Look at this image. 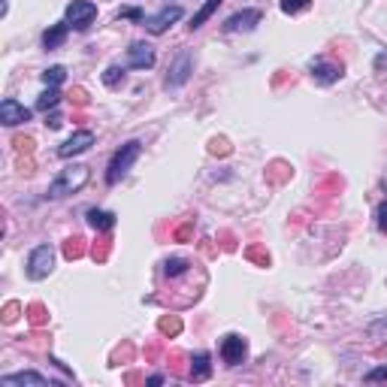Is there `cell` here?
I'll return each mask as SVG.
<instances>
[{
    "label": "cell",
    "instance_id": "obj_1",
    "mask_svg": "<svg viewBox=\"0 0 387 387\" xmlns=\"http://www.w3.org/2000/svg\"><path fill=\"white\" fill-rule=\"evenodd\" d=\"M142 155V146L137 139H130V142H125L115 155H112V160H109V167H106V185H118L121 179L130 172V167L137 164V158Z\"/></svg>",
    "mask_w": 387,
    "mask_h": 387
},
{
    "label": "cell",
    "instance_id": "obj_5",
    "mask_svg": "<svg viewBox=\"0 0 387 387\" xmlns=\"http://www.w3.org/2000/svg\"><path fill=\"white\" fill-rule=\"evenodd\" d=\"M309 73H312V79L318 85H333V82H339V79L345 76V67L339 64V61H333V58H315Z\"/></svg>",
    "mask_w": 387,
    "mask_h": 387
},
{
    "label": "cell",
    "instance_id": "obj_24",
    "mask_svg": "<svg viewBox=\"0 0 387 387\" xmlns=\"http://www.w3.org/2000/svg\"><path fill=\"white\" fill-rule=\"evenodd\" d=\"M64 79H67V70L64 67H49V70H43V82L49 85V88H58L61 82H64Z\"/></svg>",
    "mask_w": 387,
    "mask_h": 387
},
{
    "label": "cell",
    "instance_id": "obj_31",
    "mask_svg": "<svg viewBox=\"0 0 387 387\" xmlns=\"http://www.w3.org/2000/svg\"><path fill=\"white\" fill-rule=\"evenodd\" d=\"M375 221H379V230H381V233H387V200L381 203L379 209H375Z\"/></svg>",
    "mask_w": 387,
    "mask_h": 387
},
{
    "label": "cell",
    "instance_id": "obj_30",
    "mask_svg": "<svg viewBox=\"0 0 387 387\" xmlns=\"http://www.w3.org/2000/svg\"><path fill=\"white\" fill-rule=\"evenodd\" d=\"M209 151H212V155H230V142L227 139H212L209 142Z\"/></svg>",
    "mask_w": 387,
    "mask_h": 387
},
{
    "label": "cell",
    "instance_id": "obj_19",
    "mask_svg": "<svg viewBox=\"0 0 387 387\" xmlns=\"http://www.w3.org/2000/svg\"><path fill=\"white\" fill-rule=\"evenodd\" d=\"M85 239H79V236H70L64 242V258L67 260H79V258H85Z\"/></svg>",
    "mask_w": 387,
    "mask_h": 387
},
{
    "label": "cell",
    "instance_id": "obj_34",
    "mask_svg": "<svg viewBox=\"0 0 387 387\" xmlns=\"http://www.w3.org/2000/svg\"><path fill=\"white\" fill-rule=\"evenodd\" d=\"M61 125H64V118H61L58 112H52V115H49V112H46V127H49V130H58Z\"/></svg>",
    "mask_w": 387,
    "mask_h": 387
},
{
    "label": "cell",
    "instance_id": "obj_35",
    "mask_svg": "<svg viewBox=\"0 0 387 387\" xmlns=\"http://www.w3.org/2000/svg\"><path fill=\"white\" fill-rule=\"evenodd\" d=\"M191 236H194V224H191V221L185 224V227L176 230V239H179V242H185V239H191Z\"/></svg>",
    "mask_w": 387,
    "mask_h": 387
},
{
    "label": "cell",
    "instance_id": "obj_27",
    "mask_svg": "<svg viewBox=\"0 0 387 387\" xmlns=\"http://www.w3.org/2000/svg\"><path fill=\"white\" fill-rule=\"evenodd\" d=\"M246 258L254 260V263H260V267H267V263H269V251H267V248H260V246H254V248L246 251Z\"/></svg>",
    "mask_w": 387,
    "mask_h": 387
},
{
    "label": "cell",
    "instance_id": "obj_20",
    "mask_svg": "<svg viewBox=\"0 0 387 387\" xmlns=\"http://www.w3.org/2000/svg\"><path fill=\"white\" fill-rule=\"evenodd\" d=\"M25 315H27V321L34 324V327H43V324L49 321V312H46L43 303H30L27 309H25Z\"/></svg>",
    "mask_w": 387,
    "mask_h": 387
},
{
    "label": "cell",
    "instance_id": "obj_28",
    "mask_svg": "<svg viewBox=\"0 0 387 387\" xmlns=\"http://www.w3.org/2000/svg\"><path fill=\"white\" fill-rule=\"evenodd\" d=\"M366 384H375V381H387V366H375V369H369L363 375Z\"/></svg>",
    "mask_w": 387,
    "mask_h": 387
},
{
    "label": "cell",
    "instance_id": "obj_7",
    "mask_svg": "<svg viewBox=\"0 0 387 387\" xmlns=\"http://www.w3.org/2000/svg\"><path fill=\"white\" fill-rule=\"evenodd\" d=\"M191 73H194V52L185 49V52H179L176 61H172L170 76H167V88H182L191 79Z\"/></svg>",
    "mask_w": 387,
    "mask_h": 387
},
{
    "label": "cell",
    "instance_id": "obj_12",
    "mask_svg": "<svg viewBox=\"0 0 387 387\" xmlns=\"http://www.w3.org/2000/svg\"><path fill=\"white\" fill-rule=\"evenodd\" d=\"M155 46H148V43H134L127 49V67H134V70H151L155 67Z\"/></svg>",
    "mask_w": 387,
    "mask_h": 387
},
{
    "label": "cell",
    "instance_id": "obj_25",
    "mask_svg": "<svg viewBox=\"0 0 387 387\" xmlns=\"http://www.w3.org/2000/svg\"><path fill=\"white\" fill-rule=\"evenodd\" d=\"M312 0H281V13L284 15H297L303 9H309Z\"/></svg>",
    "mask_w": 387,
    "mask_h": 387
},
{
    "label": "cell",
    "instance_id": "obj_14",
    "mask_svg": "<svg viewBox=\"0 0 387 387\" xmlns=\"http://www.w3.org/2000/svg\"><path fill=\"white\" fill-rule=\"evenodd\" d=\"M67 34H70V25H67V22L49 25V30L43 34V49H46V52H55V49H61V46H64Z\"/></svg>",
    "mask_w": 387,
    "mask_h": 387
},
{
    "label": "cell",
    "instance_id": "obj_9",
    "mask_svg": "<svg viewBox=\"0 0 387 387\" xmlns=\"http://www.w3.org/2000/svg\"><path fill=\"white\" fill-rule=\"evenodd\" d=\"M0 121H4L6 127H18V125H25V121H30V109L25 103H18V100L6 97L4 103H0Z\"/></svg>",
    "mask_w": 387,
    "mask_h": 387
},
{
    "label": "cell",
    "instance_id": "obj_22",
    "mask_svg": "<svg viewBox=\"0 0 387 387\" xmlns=\"http://www.w3.org/2000/svg\"><path fill=\"white\" fill-rule=\"evenodd\" d=\"M158 330H160V336H179L182 333V321L176 318V315H164V318L158 321Z\"/></svg>",
    "mask_w": 387,
    "mask_h": 387
},
{
    "label": "cell",
    "instance_id": "obj_10",
    "mask_svg": "<svg viewBox=\"0 0 387 387\" xmlns=\"http://www.w3.org/2000/svg\"><path fill=\"white\" fill-rule=\"evenodd\" d=\"M182 18V6H164L158 15H151V18H146V30L148 34H164V30H170L172 25H176Z\"/></svg>",
    "mask_w": 387,
    "mask_h": 387
},
{
    "label": "cell",
    "instance_id": "obj_8",
    "mask_svg": "<svg viewBox=\"0 0 387 387\" xmlns=\"http://www.w3.org/2000/svg\"><path fill=\"white\" fill-rule=\"evenodd\" d=\"M263 22V13L260 9H239V13H233L227 22H224V34H248Z\"/></svg>",
    "mask_w": 387,
    "mask_h": 387
},
{
    "label": "cell",
    "instance_id": "obj_13",
    "mask_svg": "<svg viewBox=\"0 0 387 387\" xmlns=\"http://www.w3.org/2000/svg\"><path fill=\"white\" fill-rule=\"evenodd\" d=\"M188 379L194 384H200V381H209L212 379V357L206 351H197L191 357V369H188Z\"/></svg>",
    "mask_w": 387,
    "mask_h": 387
},
{
    "label": "cell",
    "instance_id": "obj_15",
    "mask_svg": "<svg viewBox=\"0 0 387 387\" xmlns=\"http://www.w3.org/2000/svg\"><path fill=\"white\" fill-rule=\"evenodd\" d=\"M85 218L97 233H109L112 227H115V215H112V212H103V209H88Z\"/></svg>",
    "mask_w": 387,
    "mask_h": 387
},
{
    "label": "cell",
    "instance_id": "obj_32",
    "mask_svg": "<svg viewBox=\"0 0 387 387\" xmlns=\"http://www.w3.org/2000/svg\"><path fill=\"white\" fill-rule=\"evenodd\" d=\"M18 312H22V305H18V303H6V309H4V321H6V324H13V321L18 318Z\"/></svg>",
    "mask_w": 387,
    "mask_h": 387
},
{
    "label": "cell",
    "instance_id": "obj_36",
    "mask_svg": "<svg viewBox=\"0 0 387 387\" xmlns=\"http://www.w3.org/2000/svg\"><path fill=\"white\" fill-rule=\"evenodd\" d=\"M146 384H148V387H160V384H164V375H148Z\"/></svg>",
    "mask_w": 387,
    "mask_h": 387
},
{
    "label": "cell",
    "instance_id": "obj_2",
    "mask_svg": "<svg viewBox=\"0 0 387 387\" xmlns=\"http://www.w3.org/2000/svg\"><path fill=\"white\" fill-rule=\"evenodd\" d=\"M88 167H82V164H73V167H67V170H61L58 172V179L49 185V197L52 200H61V197H67V194H76L79 188L88 182Z\"/></svg>",
    "mask_w": 387,
    "mask_h": 387
},
{
    "label": "cell",
    "instance_id": "obj_33",
    "mask_svg": "<svg viewBox=\"0 0 387 387\" xmlns=\"http://www.w3.org/2000/svg\"><path fill=\"white\" fill-rule=\"evenodd\" d=\"M70 100H73L76 106H88V91H85V88H73V94H70Z\"/></svg>",
    "mask_w": 387,
    "mask_h": 387
},
{
    "label": "cell",
    "instance_id": "obj_23",
    "mask_svg": "<svg viewBox=\"0 0 387 387\" xmlns=\"http://www.w3.org/2000/svg\"><path fill=\"white\" fill-rule=\"evenodd\" d=\"M125 67H106V73H103V85L106 88H121L125 85Z\"/></svg>",
    "mask_w": 387,
    "mask_h": 387
},
{
    "label": "cell",
    "instance_id": "obj_29",
    "mask_svg": "<svg viewBox=\"0 0 387 387\" xmlns=\"http://www.w3.org/2000/svg\"><path fill=\"white\" fill-rule=\"evenodd\" d=\"M118 18H127V22H146V15H142L139 6H125V9L118 13Z\"/></svg>",
    "mask_w": 387,
    "mask_h": 387
},
{
    "label": "cell",
    "instance_id": "obj_21",
    "mask_svg": "<svg viewBox=\"0 0 387 387\" xmlns=\"http://www.w3.org/2000/svg\"><path fill=\"white\" fill-rule=\"evenodd\" d=\"M58 103H61V91H58V88H49V91H43V94L37 97V109H39V112L55 109Z\"/></svg>",
    "mask_w": 387,
    "mask_h": 387
},
{
    "label": "cell",
    "instance_id": "obj_37",
    "mask_svg": "<svg viewBox=\"0 0 387 387\" xmlns=\"http://www.w3.org/2000/svg\"><path fill=\"white\" fill-rule=\"evenodd\" d=\"M384 191H387V179H384Z\"/></svg>",
    "mask_w": 387,
    "mask_h": 387
},
{
    "label": "cell",
    "instance_id": "obj_26",
    "mask_svg": "<svg viewBox=\"0 0 387 387\" xmlns=\"http://www.w3.org/2000/svg\"><path fill=\"white\" fill-rule=\"evenodd\" d=\"M109 248H112V239H100V242H94V248H91V258L94 260H106L109 258Z\"/></svg>",
    "mask_w": 387,
    "mask_h": 387
},
{
    "label": "cell",
    "instance_id": "obj_18",
    "mask_svg": "<svg viewBox=\"0 0 387 387\" xmlns=\"http://www.w3.org/2000/svg\"><path fill=\"white\" fill-rule=\"evenodd\" d=\"M0 381L4 384H37V387L49 384V379L46 375H39V372H15V375H4Z\"/></svg>",
    "mask_w": 387,
    "mask_h": 387
},
{
    "label": "cell",
    "instance_id": "obj_16",
    "mask_svg": "<svg viewBox=\"0 0 387 387\" xmlns=\"http://www.w3.org/2000/svg\"><path fill=\"white\" fill-rule=\"evenodd\" d=\"M221 4H224V0H206V4H203V6L197 9V13H194V18H191V25H188V27H191V30H200L203 25L209 22L212 15H215V9H218Z\"/></svg>",
    "mask_w": 387,
    "mask_h": 387
},
{
    "label": "cell",
    "instance_id": "obj_6",
    "mask_svg": "<svg viewBox=\"0 0 387 387\" xmlns=\"http://www.w3.org/2000/svg\"><path fill=\"white\" fill-rule=\"evenodd\" d=\"M248 357V342L242 339L239 333H227L221 339V360L227 363V366H239V363H246Z\"/></svg>",
    "mask_w": 387,
    "mask_h": 387
},
{
    "label": "cell",
    "instance_id": "obj_11",
    "mask_svg": "<svg viewBox=\"0 0 387 387\" xmlns=\"http://www.w3.org/2000/svg\"><path fill=\"white\" fill-rule=\"evenodd\" d=\"M91 146H94V134H91V130H76L64 146H58V158H76V155H82V151H88Z\"/></svg>",
    "mask_w": 387,
    "mask_h": 387
},
{
    "label": "cell",
    "instance_id": "obj_3",
    "mask_svg": "<svg viewBox=\"0 0 387 387\" xmlns=\"http://www.w3.org/2000/svg\"><path fill=\"white\" fill-rule=\"evenodd\" d=\"M52 269H55V248L52 246H37L27 258V279L43 281L46 276H52Z\"/></svg>",
    "mask_w": 387,
    "mask_h": 387
},
{
    "label": "cell",
    "instance_id": "obj_17",
    "mask_svg": "<svg viewBox=\"0 0 387 387\" xmlns=\"http://www.w3.org/2000/svg\"><path fill=\"white\" fill-rule=\"evenodd\" d=\"M191 269H194V263L185 260V258H170V260H164V276H167V279H182V276H188Z\"/></svg>",
    "mask_w": 387,
    "mask_h": 387
},
{
    "label": "cell",
    "instance_id": "obj_4",
    "mask_svg": "<svg viewBox=\"0 0 387 387\" xmlns=\"http://www.w3.org/2000/svg\"><path fill=\"white\" fill-rule=\"evenodd\" d=\"M94 18H97V4H91V0H73L64 13V22L73 30H88Z\"/></svg>",
    "mask_w": 387,
    "mask_h": 387
}]
</instances>
